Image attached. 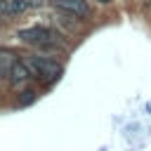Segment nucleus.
Instances as JSON below:
<instances>
[{"instance_id": "f03ea898", "label": "nucleus", "mask_w": 151, "mask_h": 151, "mask_svg": "<svg viewBox=\"0 0 151 151\" xmlns=\"http://www.w3.org/2000/svg\"><path fill=\"white\" fill-rule=\"evenodd\" d=\"M24 42H33V45H45V42H54L59 35L52 31V28H45V26H33V28H21L17 33Z\"/></svg>"}, {"instance_id": "1a4fd4ad", "label": "nucleus", "mask_w": 151, "mask_h": 151, "mask_svg": "<svg viewBox=\"0 0 151 151\" xmlns=\"http://www.w3.org/2000/svg\"><path fill=\"white\" fill-rule=\"evenodd\" d=\"M99 2H109V0H99Z\"/></svg>"}, {"instance_id": "39448f33", "label": "nucleus", "mask_w": 151, "mask_h": 151, "mask_svg": "<svg viewBox=\"0 0 151 151\" xmlns=\"http://www.w3.org/2000/svg\"><path fill=\"white\" fill-rule=\"evenodd\" d=\"M28 7V0H0V12L2 17H17Z\"/></svg>"}, {"instance_id": "7ed1b4c3", "label": "nucleus", "mask_w": 151, "mask_h": 151, "mask_svg": "<svg viewBox=\"0 0 151 151\" xmlns=\"http://www.w3.org/2000/svg\"><path fill=\"white\" fill-rule=\"evenodd\" d=\"M54 7L73 17H90V7L85 0H54Z\"/></svg>"}, {"instance_id": "6e6552de", "label": "nucleus", "mask_w": 151, "mask_h": 151, "mask_svg": "<svg viewBox=\"0 0 151 151\" xmlns=\"http://www.w3.org/2000/svg\"><path fill=\"white\" fill-rule=\"evenodd\" d=\"M42 0H28V7H40Z\"/></svg>"}, {"instance_id": "f257e3e1", "label": "nucleus", "mask_w": 151, "mask_h": 151, "mask_svg": "<svg viewBox=\"0 0 151 151\" xmlns=\"http://www.w3.org/2000/svg\"><path fill=\"white\" fill-rule=\"evenodd\" d=\"M24 64L28 66L33 78H59V73H61V66L54 59H45V57H38V54L26 57Z\"/></svg>"}, {"instance_id": "20e7f679", "label": "nucleus", "mask_w": 151, "mask_h": 151, "mask_svg": "<svg viewBox=\"0 0 151 151\" xmlns=\"http://www.w3.org/2000/svg\"><path fill=\"white\" fill-rule=\"evenodd\" d=\"M28 78H33V76H31V71H28V66H26L24 61H17L7 80H9V83H12L14 87H19V85H24V83H26Z\"/></svg>"}, {"instance_id": "0eeeda50", "label": "nucleus", "mask_w": 151, "mask_h": 151, "mask_svg": "<svg viewBox=\"0 0 151 151\" xmlns=\"http://www.w3.org/2000/svg\"><path fill=\"white\" fill-rule=\"evenodd\" d=\"M33 99H35V92H33V90H24V92H21V99H19V106L31 104Z\"/></svg>"}, {"instance_id": "423d86ee", "label": "nucleus", "mask_w": 151, "mask_h": 151, "mask_svg": "<svg viewBox=\"0 0 151 151\" xmlns=\"http://www.w3.org/2000/svg\"><path fill=\"white\" fill-rule=\"evenodd\" d=\"M14 64H17L14 54H12V52H7V50H2V52H0V76H2V78H9V73H12Z\"/></svg>"}]
</instances>
